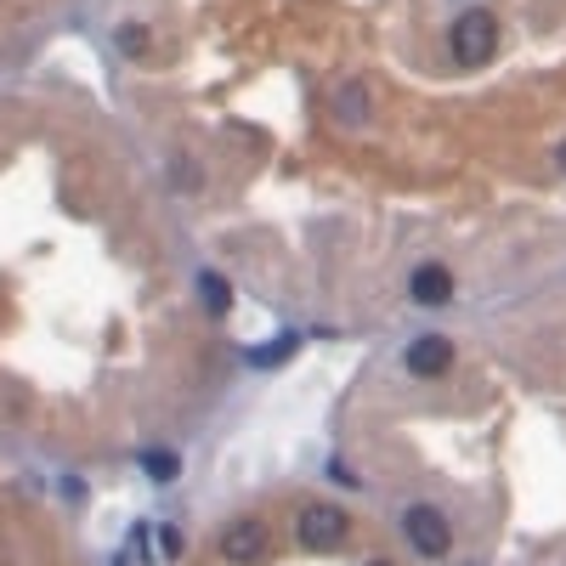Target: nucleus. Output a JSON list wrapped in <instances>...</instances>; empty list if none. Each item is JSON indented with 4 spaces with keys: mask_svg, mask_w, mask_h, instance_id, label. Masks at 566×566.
Here are the masks:
<instances>
[{
    "mask_svg": "<svg viewBox=\"0 0 566 566\" xmlns=\"http://www.w3.org/2000/svg\"><path fill=\"white\" fill-rule=\"evenodd\" d=\"M448 46H453V57L459 62H487L493 57V46H498V18L487 12V7H471V12H459L453 18V35H448Z\"/></svg>",
    "mask_w": 566,
    "mask_h": 566,
    "instance_id": "nucleus-1",
    "label": "nucleus"
},
{
    "mask_svg": "<svg viewBox=\"0 0 566 566\" xmlns=\"http://www.w3.org/2000/svg\"><path fill=\"white\" fill-rule=\"evenodd\" d=\"M403 532H408L414 555H425V561H442V555L453 550V527H448V516H442L437 505H414V510H403Z\"/></svg>",
    "mask_w": 566,
    "mask_h": 566,
    "instance_id": "nucleus-2",
    "label": "nucleus"
},
{
    "mask_svg": "<svg viewBox=\"0 0 566 566\" xmlns=\"http://www.w3.org/2000/svg\"><path fill=\"white\" fill-rule=\"evenodd\" d=\"M216 555L221 561H232V566H255L261 555H273V532H266L261 521H227L221 532H216Z\"/></svg>",
    "mask_w": 566,
    "mask_h": 566,
    "instance_id": "nucleus-3",
    "label": "nucleus"
},
{
    "mask_svg": "<svg viewBox=\"0 0 566 566\" xmlns=\"http://www.w3.org/2000/svg\"><path fill=\"white\" fill-rule=\"evenodd\" d=\"M346 510L340 505H307L301 510V527H294V532H301V544L307 550H335L340 539H346Z\"/></svg>",
    "mask_w": 566,
    "mask_h": 566,
    "instance_id": "nucleus-4",
    "label": "nucleus"
},
{
    "mask_svg": "<svg viewBox=\"0 0 566 566\" xmlns=\"http://www.w3.org/2000/svg\"><path fill=\"white\" fill-rule=\"evenodd\" d=\"M403 369L414 380H442L453 369V340L448 335H419L408 351H403Z\"/></svg>",
    "mask_w": 566,
    "mask_h": 566,
    "instance_id": "nucleus-5",
    "label": "nucleus"
},
{
    "mask_svg": "<svg viewBox=\"0 0 566 566\" xmlns=\"http://www.w3.org/2000/svg\"><path fill=\"white\" fill-rule=\"evenodd\" d=\"M408 294H414L419 307H448L453 301V273H448V266H437V261H425V266H414Z\"/></svg>",
    "mask_w": 566,
    "mask_h": 566,
    "instance_id": "nucleus-6",
    "label": "nucleus"
},
{
    "mask_svg": "<svg viewBox=\"0 0 566 566\" xmlns=\"http://www.w3.org/2000/svg\"><path fill=\"white\" fill-rule=\"evenodd\" d=\"M198 294H205V312H210V317H227V307H232V289H227L216 273H205V278H198Z\"/></svg>",
    "mask_w": 566,
    "mask_h": 566,
    "instance_id": "nucleus-7",
    "label": "nucleus"
},
{
    "mask_svg": "<svg viewBox=\"0 0 566 566\" xmlns=\"http://www.w3.org/2000/svg\"><path fill=\"white\" fill-rule=\"evenodd\" d=\"M142 471H148L153 482H176L182 459H176V453H164V448H153V453H142Z\"/></svg>",
    "mask_w": 566,
    "mask_h": 566,
    "instance_id": "nucleus-8",
    "label": "nucleus"
},
{
    "mask_svg": "<svg viewBox=\"0 0 566 566\" xmlns=\"http://www.w3.org/2000/svg\"><path fill=\"white\" fill-rule=\"evenodd\" d=\"M153 539H159V561H182V550H187V539H182V527H159Z\"/></svg>",
    "mask_w": 566,
    "mask_h": 566,
    "instance_id": "nucleus-9",
    "label": "nucleus"
},
{
    "mask_svg": "<svg viewBox=\"0 0 566 566\" xmlns=\"http://www.w3.org/2000/svg\"><path fill=\"white\" fill-rule=\"evenodd\" d=\"M119 51H130V57H137V51H148V28L125 23V28H119Z\"/></svg>",
    "mask_w": 566,
    "mask_h": 566,
    "instance_id": "nucleus-10",
    "label": "nucleus"
},
{
    "mask_svg": "<svg viewBox=\"0 0 566 566\" xmlns=\"http://www.w3.org/2000/svg\"><path fill=\"white\" fill-rule=\"evenodd\" d=\"M114 566H130V555H119V561H114Z\"/></svg>",
    "mask_w": 566,
    "mask_h": 566,
    "instance_id": "nucleus-11",
    "label": "nucleus"
},
{
    "mask_svg": "<svg viewBox=\"0 0 566 566\" xmlns=\"http://www.w3.org/2000/svg\"><path fill=\"white\" fill-rule=\"evenodd\" d=\"M369 566H385V561H369Z\"/></svg>",
    "mask_w": 566,
    "mask_h": 566,
    "instance_id": "nucleus-12",
    "label": "nucleus"
},
{
    "mask_svg": "<svg viewBox=\"0 0 566 566\" xmlns=\"http://www.w3.org/2000/svg\"><path fill=\"white\" fill-rule=\"evenodd\" d=\"M561 164H566V153H561Z\"/></svg>",
    "mask_w": 566,
    "mask_h": 566,
    "instance_id": "nucleus-13",
    "label": "nucleus"
}]
</instances>
